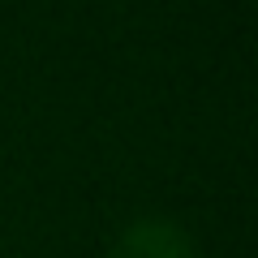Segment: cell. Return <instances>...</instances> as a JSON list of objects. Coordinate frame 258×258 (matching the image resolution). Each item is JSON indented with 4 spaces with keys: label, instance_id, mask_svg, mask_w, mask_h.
Listing matches in <instances>:
<instances>
[{
    "label": "cell",
    "instance_id": "1",
    "mask_svg": "<svg viewBox=\"0 0 258 258\" xmlns=\"http://www.w3.org/2000/svg\"><path fill=\"white\" fill-rule=\"evenodd\" d=\"M112 258H198V245L181 224L147 215V220H134L129 228L116 232Z\"/></svg>",
    "mask_w": 258,
    "mask_h": 258
}]
</instances>
